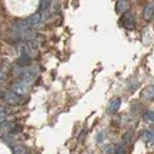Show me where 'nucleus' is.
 Wrapping results in <instances>:
<instances>
[{
    "label": "nucleus",
    "instance_id": "obj_1",
    "mask_svg": "<svg viewBox=\"0 0 154 154\" xmlns=\"http://www.w3.org/2000/svg\"><path fill=\"white\" fill-rule=\"evenodd\" d=\"M121 24L128 29V30H133L135 27V17L132 12H125L121 17Z\"/></svg>",
    "mask_w": 154,
    "mask_h": 154
},
{
    "label": "nucleus",
    "instance_id": "obj_2",
    "mask_svg": "<svg viewBox=\"0 0 154 154\" xmlns=\"http://www.w3.org/2000/svg\"><path fill=\"white\" fill-rule=\"evenodd\" d=\"M140 98L143 101H151L154 98V85H147L146 88L142 89Z\"/></svg>",
    "mask_w": 154,
    "mask_h": 154
},
{
    "label": "nucleus",
    "instance_id": "obj_3",
    "mask_svg": "<svg viewBox=\"0 0 154 154\" xmlns=\"http://www.w3.org/2000/svg\"><path fill=\"white\" fill-rule=\"evenodd\" d=\"M4 98H5V101H7L11 104H20L21 103V97L19 95H17L16 93H13V91L6 93Z\"/></svg>",
    "mask_w": 154,
    "mask_h": 154
},
{
    "label": "nucleus",
    "instance_id": "obj_4",
    "mask_svg": "<svg viewBox=\"0 0 154 154\" xmlns=\"http://www.w3.org/2000/svg\"><path fill=\"white\" fill-rule=\"evenodd\" d=\"M121 106V98L120 97H114L110 103H109V107H108V112L109 113H115L116 110L120 108Z\"/></svg>",
    "mask_w": 154,
    "mask_h": 154
},
{
    "label": "nucleus",
    "instance_id": "obj_5",
    "mask_svg": "<svg viewBox=\"0 0 154 154\" xmlns=\"http://www.w3.org/2000/svg\"><path fill=\"white\" fill-rule=\"evenodd\" d=\"M154 17V6L152 4H148L143 8V18L146 20H151Z\"/></svg>",
    "mask_w": 154,
    "mask_h": 154
},
{
    "label": "nucleus",
    "instance_id": "obj_6",
    "mask_svg": "<svg viewBox=\"0 0 154 154\" xmlns=\"http://www.w3.org/2000/svg\"><path fill=\"white\" fill-rule=\"evenodd\" d=\"M143 139L147 141V142H151L154 143V131L153 129H146L143 133H142Z\"/></svg>",
    "mask_w": 154,
    "mask_h": 154
},
{
    "label": "nucleus",
    "instance_id": "obj_7",
    "mask_svg": "<svg viewBox=\"0 0 154 154\" xmlns=\"http://www.w3.org/2000/svg\"><path fill=\"white\" fill-rule=\"evenodd\" d=\"M39 20H40V13L37 12V13L32 14L31 17H29V18L26 19V23H27V25H29V26H31V25H36Z\"/></svg>",
    "mask_w": 154,
    "mask_h": 154
},
{
    "label": "nucleus",
    "instance_id": "obj_8",
    "mask_svg": "<svg viewBox=\"0 0 154 154\" xmlns=\"http://www.w3.org/2000/svg\"><path fill=\"white\" fill-rule=\"evenodd\" d=\"M142 119L146 121V122H154V112L152 110H147L143 113Z\"/></svg>",
    "mask_w": 154,
    "mask_h": 154
},
{
    "label": "nucleus",
    "instance_id": "obj_9",
    "mask_svg": "<svg viewBox=\"0 0 154 154\" xmlns=\"http://www.w3.org/2000/svg\"><path fill=\"white\" fill-rule=\"evenodd\" d=\"M127 2L126 1H117L116 2V11L120 13V12H123L126 8H127Z\"/></svg>",
    "mask_w": 154,
    "mask_h": 154
},
{
    "label": "nucleus",
    "instance_id": "obj_10",
    "mask_svg": "<svg viewBox=\"0 0 154 154\" xmlns=\"http://www.w3.org/2000/svg\"><path fill=\"white\" fill-rule=\"evenodd\" d=\"M104 132L103 131H101V132H98V134L96 136V141L98 143H101V142H103V140H104Z\"/></svg>",
    "mask_w": 154,
    "mask_h": 154
},
{
    "label": "nucleus",
    "instance_id": "obj_11",
    "mask_svg": "<svg viewBox=\"0 0 154 154\" xmlns=\"http://www.w3.org/2000/svg\"><path fill=\"white\" fill-rule=\"evenodd\" d=\"M131 141H132V134L131 133H126L123 135V142L125 143H131Z\"/></svg>",
    "mask_w": 154,
    "mask_h": 154
},
{
    "label": "nucleus",
    "instance_id": "obj_12",
    "mask_svg": "<svg viewBox=\"0 0 154 154\" xmlns=\"http://www.w3.org/2000/svg\"><path fill=\"white\" fill-rule=\"evenodd\" d=\"M115 154H126V149L123 148V146H117L115 148Z\"/></svg>",
    "mask_w": 154,
    "mask_h": 154
},
{
    "label": "nucleus",
    "instance_id": "obj_13",
    "mask_svg": "<svg viewBox=\"0 0 154 154\" xmlns=\"http://www.w3.org/2000/svg\"><path fill=\"white\" fill-rule=\"evenodd\" d=\"M14 154H25V149L23 147H16L14 148Z\"/></svg>",
    "mask_w": 154,
    "mask_h": 154
},
{
    "label": "nucleus",
    "instance_id": "obj_14",
    "mask_svg": "<svg viewBox=\"0 0 154 154\" xmlns=\"http://www.w3.org/2000/svg\"><path fill=\"white\" fill-rule=\"evenodd\" d=\"M8 114V112H7V109H5V108H2V107H0V117L2 119L4 116H6Z\"/></svg>",
    "mask_w": 154,
    "mask_h": 154
}]
</instances>
